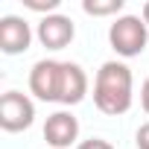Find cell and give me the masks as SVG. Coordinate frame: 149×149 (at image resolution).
<instances>
[{"mask_svg": "<svg viewBox=\"0 0 149 149\" xmlns=\"http://www.w3.org/2000/svg\"><path fill=\"white\" fill-rule=\"evenodd\" d=\"M44 140L53 149H70V146H79V120L73 117L70 111H53L44 123Z\"/></svg>", "mask_w": 149, "mask_h": 149, "instance_id": "cell-5", "label": "cell"}, {"mask_svg": "<svg viewBox=\"0 0 149 149\" xmlns=\"http://www.w3.org/2000/svg\"><path fill=\"white\" fill-rule=\"evenodd\" d=\"M32 44V29L24 18L18 15H3L0 18V50L6 56H18L26 53Z\"/></svg>", "mask_w": 149, "mask_h": 149, "instance_id": "cell-7", "label": "cell"}, {"mask_svg": "<svg viewBox=\"0 0 149 149\" xmlns=\"http://www.w3.org/2000/svg\"><path fill=\"white\" fill-rule=\"evenodd\" d=\"M134 143H137V149H149V123H143V126L137 129Z\"/></svg>", "mask_w": 149, "mask_h": 149, "instance_id": "cell-12", "label": "cell"}, {"mask_svg": "<svg viewBox=\"0 0 149 149\" xmlns=\"http://www.w3.org/2000/svg\"><path fill=\"white\" fill-rule=\"evenodd\" d=\"M61 0H24V6L32 9V12H47V15H56Z\"/></svg>", "mask_w": 149, "mask_h": 149, "instance_id": "cell-10", "label": "cell"}, {"mask_svg": "<svg viewBox=\"0 0 149 149\" xmlns=\"http://www.w3.org/2000/svg\"><path fill=\"white\" fill-rule=\"evenodd\" d=\"M140 105H143V111L149 114V76H146L143 85H140Z\"/></svg>", "mask_w": 149, "mask_h": 149, "instance_id": "cell-13", "label": "cell"}, {"mask_svg": "<svg viewBox=\"0 0 149 149\" xmlns=\"http://www.w3.org/2000/svg\"><path fill=\"white\" fill-rule=\"evenodd\" d=\"M35 120V102L21 91H6L0 97V129L3 132H24Z\"/></svg>", "mask_w": 149, "mask_h": 149, "instance_id": "cell-3", "label": "cell"}, {"mask_svg": "<svg viewBox=\"0 0 149 149\" xmlns=\"http://www.w3.org/2000/svg\"><path fill=\"white\" fill-rule=\"evenodd\" d=\"M108 44L123 58L140 56L146 50V44H149V26H146V21L140 15H120L108 26Z\"/></svg>", "mask_w": 149, "mask_h": 149, "instance_id": "cell-2", "label": "cell"}, {"mask_svg": "<svg viewBox=\"0 0 149 149\" xmlns=\"http://www.w3.org/2000/svg\"><path fill=\"white\" fill-rule=\"evenodd\" d=\"M88 94V73L76 61H64L61 70V91H58V105H76Z\"/></svg>", "mask_w": 149, "mask_h": 149, "instance_id": "cell-8", "label": "cell"}, {"mask_svg": "<svg viewBox=\"0 0 149 149\" xmlns=\"http://www.w3.org/2000/svg\"><path fill=\"white\" fill-rule=\"evenodd\" d=\"M35 35H38V41L47 50H64L73 41V35H76V26H73V21L67 15H58L56 12V15H44L41 18Z\"/></svg>", "mask_w": 149, "mask_h": 149, "instance_id": "cell-6", "label": "cell"}, {"mask_svg": "<svg viewBox=\"0 0 149 149\" xmlns=\"http://www.w3.org/2000/svg\"><path fill=\"white\" fill-rule=\"evenodd\" d=\"M132 102H134L132 67L123 61H105L94 79V105L108 117H120L132 108Z\"/></svg>", "mask_w": 149, "mask_h": 149, "instance_id": "cell-1", "label": "cell"}, {"mask_svg": "<svg viewBox=\"0 0 149 149\" xmlns=\"http://www.w3.org/2000/svg\"><path fill=\"white\" fill-rule=\"evenodd\" d=\"M61 70H64V61H56V58H41V61L32 64V70H29V91L41 102H58Z\"/></svg>", "mask_w": 149, "mask_h": 149, "instance_id": "cell-4", "label": "cell"}, {"mask_svg": "<svg viewBox=\"0 0 149 149\" xmlns=\"http://www.w3.org/2000/svg\"><path fill=\"white\" fill-rule=\"evenodd\" d=\"M140 18H143V21H146V26H149V0L143 3V12H140Z\"/></svg>", "mask_w": 149, "mask_h": 149, "instance_id": "cell-14", "label": "cell"}, {"mask_svg": "<svg viewBox=\"0 0 149 149\" xmlns=\"http://www.w3.org/2000/svg\"><path fill=\"white\" fill-rule=\"evenodd\" d=\"M76 149H114L108 140H102V137H91V140H82Z\"/></svg>", "mask_w": 149, "mask_h": 149, "instance_id": "cell-11", "label": "cell"}, {"mask_svg": "<svg viewBox=\"0 0 149 149\" xmlns=\"http://www.w3.org/2000/svg\"><path fill=\"white\" fill-rule=\"evenodd\" d=\"M123 0H82V9L94 18H105V15H117L123 12Z\"/></svg>", "mask_w": 149, "mask_h": 149, "instance_id": "cell-9", "label": "cell"}]
</instances>
